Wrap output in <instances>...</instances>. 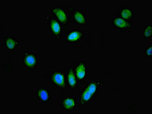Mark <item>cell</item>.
<instances>
[{
  "label": "cell",
  "mask_w": 152,
  "mask_h": 114,
  "mask_svg": "<svg viewBox=\"0 0 152 114\" xmlns=\"http://www.w3.org/2000/svg\"><path fill=\"white\" fill-rule=\"evenodd\" d=\"M96 86L94 83H92L83 92L80 98V103L83 105L87 103L96 92Z\"/></svg>",
  "instance_id": "1"
},
{
  "label": "cell",
  "mask_w": 152,
  "mask_h": 114,
  "mask_svg": "<svg viewBox=\"0 0 152 114\" xmlns=\"http://www.w3.org/2000/svg\"><path fill=\"white\" fill-rule=\"evenodd\" d=\"M52 12L58 20L62 24H65L67 21V17L65 12L61 7H55L53 9Z\"/></svg>",
  "instance_id": "2"
},
{
  "label": "cell",
  "mask_w": 152,
  "mask_h": 114,
  "mask_svg": "<svg viewBox=\"0 0 152 114\" xmlns=\"http://www.w3.org/2000/svg\"><path fill=\"white\" fill-rule=\"evenodd\" d=\"M52 79L54 82L58 87H64L65 78L63 74L60 72H56L53 74L52 76Z\"/></svg>",
  "instance_id": "3"
},
{
  "label": "cell",
  "mask_w": 152,
  "mask_h": 114,
  "mask_svg": "<svg viewBox=\"0 0 152 114\" xmlns=\"http://www.w3.org/2000/svg\"><path fill=\"white\" fill-rule=\"evenodd\" d=\"M23 61L25 66L28 68H33L37 63L35 57L31 54H25L23 58Z\"/></svg>",
  "instance_id": "4"
},
{
  "label": "cell",
  "mask_w": 152,
  "mask_h": 114,
  "mask_svg": "<svg viewBox=\"0 0 152 114\" xmlns=\"http://www.w3.org/2000/svg\"><path fill=\"white\" fill-rule=\"evenodd\" d=\"M50 27L52 32L56 37L60 36L61 34V28L59 24L55 19H52L50 22Z\"/></svg>",
  "instance_id": "5"
},
{
  "label": "cell",
  "mask_w": 152,
  "mask_h": 114,
  "mask_svg": "<svg viewBox=\"0 0 152 114\" xmlns=\"http://www.w3.org/2000/svg\"><path fill=\"white\" fill-rule=\"evenodd\" d=\"M62 105L64 108L66 110L72 109L75 107V101L72 98H66L63 101Z\"/></svg>",
  "instance_id": "6"
},
{
  "label": "cell",
  "mask_w": 152,
  "mask_h": 114,
  "mask_svg": "<svg viewBox=\"0 0 152 114\" xmlns=\"http://www.w3.org/2000/svg\"><path fill=\"white\" fill-rule=\"evenodd\" d=\"M76 74L79 79H82L84 78L85 75V68L83 63H80L77 67L76 69Z\"/></svg>",
  "instance_id": "7"
},
{
  "label": "cell",
  "mask_w": 152,
  "mask_h": 114,
  "mask_svg": "<svg viewBox=\"0 0 152 114\" xmlns=\"http://www.w3.org/2000/svg\"><path fill=\"white\" fill-rule=\"evenodd\" d=\"M38 96L42 101L46 102L48 100L49 96L48 92L44 88L40 89L37 92Z\"/></svg>",
  "instance_id": "8"
},
{
  "label": "cell",
  "mask_w": 152,
  "mask_h": 114,
  "mask_svg": "<svg viewBox=\"0 0 152 114\" xmlns=\"http://www.w3.org/2000/svg\"><path fill=\"white\" fill-rule=\"evenodd\" d=\"M6 45L7 48L9 50H12L15 48L17 45L16 41L11 37H9L6 40Z\"/></svg>",
  "instance_id": "9"
},
{
  "label": "cell",
  "mask_w": 152,
  "mask_h": 114,
  "mask_svg": "<svg viewBox=\"0 0 152 114\" xmlns=\"http://www.w3.org/2000/svg\"><path fill=\"white\" fill-rule=\"evenodd\" d=\"M114 23L117 27L125 28L130 26L129 23L121 18H117L114 20Z\"/></svg>",
  "instance_id": "10"
},
{
  "label": "cell",
  "mask_w": 152,
  "mask_h": 114,
  "mask_svg": "<svg viewBox=\"0 0 152 114\" xmlns=\"http://www.w3.org/2000/svg\"><path fill=\"white\" fill-rule=\"evenodd\" d=\"M81 36V33L77 31L73 32L68 36L67 39L71 42H74L79 39Z\"/></svg>",
  "instance_id": "11"
},
{
  "label": "cell",
  "mask_w": 152,
  "mask_h": 114,
  "mask_svg": "<svg viewBox=\"0 0 152 114\" xmlns=\"http://www.w3.org/2000/svg\"><path fill=\"white\" fill-rule=\"evenodd\" d=\"M68 82L71 87H74L75 85L76 81L73 71L71 70L69 71L68 76Z\"/></svg>",
  "instance_id": "12"
},
{
  "label": "cell",
  "mask_w": 152,
  "mask_h": 114,
  "mask_svg": "<svg viewBox=\"0 0 152 114\" xmlns=\"http://www.w3.org/2000/svg\"><path fill=\"white\" fill-rule=\"evenodd\" d=\"M74 18L78 23L83 24L85 22V18L83 14L79 12H77L75 13Z\"/></svg>",
  "instance_id": "13"
},
{
  "label": "cell",
  "mask_w": 152,
  "mask_h": 114,
  "mask_svg": "<svg viewBox=\"0 0 152 114\" xmlns=\"http://www.w3.org/2000/svg\"><path fill=\"white\" fill-rule=\"evenodd\" d=\"M121 15L124 19H129L132 17V14L130 10L128 9H124L121 13Z\"/></svg>",
  "instance_id": "14"
},
{
  "label": "cell",
  "mask_w": 152,
  "mask_h": 114,
  "mask_svg": "<svg viewBox=\"0 0 152 114\" xmlns=\"http://www.w3.org/2000/svg\"><path fill=\"white\" fill-rule=\"evenodd\" d=\"M151 26H149L146 28L144 32V35L146 38H149L151 36Z\"/></svg>",
  "instance_id": "15"
},
{
  "label": "cell",
  "mask_w": 152,
  "mask_h": 114,
  "mask_svg": "<svg viewBox=\"0 0 152 114\" xmlns=\"http://www.w3.org/2000/svg\"><path fill=\"white\" fill-rule=\"evenodd\" d=\"M146 54L148 56H151L152 55V47L151 46L148 49H147L146 51Z\"/></svg>",
  "instance_id": "16"
}]
</instances>
